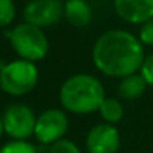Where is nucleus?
<instances>
[{
	"instance_id": "obj_17",
	"label": "nucleus",
	"mask_w": 153,
	"mask_h": 153,
	"mask_svg": "<svg viewBox=\"0 0 153 153\" xmlns=\"http://www.w3.org/2000/svg\"><path fill=\"white\" fill-rule=\"evenodd\" d=\"M140 42L143 45L153 46V18L146 21L140 30Z\"/></svg>"
},
{
	"instance_id": "obj_15",
	"label": "nucleus",
	"mask_w": 153,
	"mask_h": 153,
	"mask_svg": "<svg viewBox=\"0 0 153 153\" xmlns=\"http://www.w3.org/2000/svg\"><path fill=\"white\" fill-rule=\"evenodd\" d=\"M49 153H82V152L73 141L61 138V140L55 141L53 144H51Z\"/></svg>"
},
{
	"instance_id": "obj_18",
	"label": "nucleus",
	"mask_w": 153,
	"mask_h": 153,
	"mask_svg": "<svg viewBox=\"0 0 153 153\" xmlns=\"http://www.w3.org/2000/svg\"><path fill=\"white\" fill-rule=\"evenodd\" d=\"M3 131H4V126H3V117L0 116V137L3 135Z\"/></svg>"
},
{
	"instance_id": "obj_8",
	"label": "nucleus",
	"mask_w": 153,
	"mask_h": 153,
	"mask_svg": "<svg viewBox=\"0 0 153 153\" xmlns=\"http://www.w3.org/2000/svg\"><path fill=\"white\" fill-rule=\"evenodd\" d=\"M120 147V134L113 123H98L86 135L89 153H116Z\"/></svg>"
},
{
	"instance_id": "obj_3",
	"label": "nucleus",
	"mask_w": 153,
	"mask_h": 153,
	"mask_svg": "<svg viewBox=\"0 0 153 153\" xmlns=\"http://www.w3.org/2000/svg\"><path fill=\"white\" fill-rule=\"evenodd\" d=\"M10 40L12 49L22 59L40 61L49 52V40L43 30L30 22H22L15 25L10 31L6 33Z\"/></svg>"
},
{
	"instance_id": "obj_14",
	"label": "nucleus",
	"mask_w": 153,
	"mask_h": 153,
	"mask_svg": "<svg viewBox=\"0 0 153 153\" xmlns=\"http://www.w3.org/2000/svg\"><path fill=\"white\" fill-rule=\"evenodd\" d=\"M16 16V7L13 0H0V27H7Z\"/></svg>"
},
{
	"instance_id": "obj_7",
	"label": "nucleus",
	"mask_w": 153,
	"mask_h": 153,
	"mask_svg": "<svg viewBox=\"0 0 153 153\" xmlns=\"http://www.w3.org/2000/svg\"><path fill=\"white\" fill-rule=\"evenodd\" d=\"M68 129L67 114L59 108L45 110L36 120L34 135L43 144H53L61 140Z\"/></svg>"
},
{
	"instance_id": "obj_20",
	"label": "nucleus",
	"mask_w": 153,
	"mask_h": 153,
	"mask_svg": "<svg viewBox=\"0 0 153 153\" xmlns=\"http://www.w3.org/2000/svg\"><path fill=\"white\" fill-rule=\"evenodd\" d=\"M0 91H1V85H0Z\"/></svg>"
},
{
	"instance_id": "obj_10",
	"label": "nucleus",
	"mask_w": 153,
	"mask_h": 153,
	"mask_svg": "<svg viewBox=\"0 0 153 153\" xmlns=\"http://www.w3.org/2000/svg\"><path fill=\"white\" fill-rule=\"evenodd\" d=\"M64 18L73 27H85L92 19V9L86 0H64Z\"/></svg>"
},
{
	"instance_id": "obj_1",
	"label": "nucleus",
	"mask_w": 153,
	"mask_h": 153,
	"mask_svg": "<svg viewBox=\"0 0 153 153\" xmlns=\"http://www.w3.org/2000/svg\"><path fill=\"white\" fill-rule=\"evenodd\" d=\"M144 49L140 39L126 30L102 33L92 48L94 65L110 77H125L140 70L144 61Z\"/></svg>"
},
{
	"instance_id": "obj_6",
	"label": "nucleus",
	"mask_w": 153,
	"mask_h": 153,
	"mask_svg": "<svg viewBox=\"0 0 153 153\" xmlns=\"http://www.w3.org/2000/svg\"><path fill=\"white\" fill-rule=\"evenodd\" d=\"M22 16L25 22L40 28L52 27L64 16L62 0H30L22 10Z\"/></svg>"
},
{
	"instance_id": "obj_5",
	"label": "nucleus",
	"mask_w": 153,
	"mask_h": 153,
	"mask_svg": "<svg viewBox=\"0 0 153 153\" xmlns=\"http://www.w3.org/2000/svg\"><path fill=\"white\" fill-rule=\"evenodd\" d=\"M3 126L4 132L13 140H27L34 134L36 128V114L25 104H12L3 113Z\"/></svg>"
},
{
	"instance_id": "obj_9",
	"label": "nucleus",
	"mask_w": 153,
	"mask_h": 153,
	"mask_svg": "<svg viewBox=\"0 0 153 153\" xmlns=\"http://www.w3.org/2000/svg\"><path fill=\"white\" fill-rule=\"evenodd\" d=\"M116 13L129 24H144L153 18V0H113Z\"/></svg>"
},
{
	"instance_id": "obj_13",
	"label": "nucleus",
	"mask_w": 153,
	"mask_h": 153,
	"mask_svg": "<svg viewBox=\"0 0 153 153\" xmlns=\"http://www.w3.org/2000/svg\"><path fill=\"white\" fill-rule=\"evenodd\" d=\"M0 153H39L36 146L25 141V140H13L6 143L1 149Z\"/></svg>"
},
{
	"instance_id": "obj_2",
	"label": "nucleus",
	"mask_w": 153,
	"mask_h": 153,
	"mask_svg": "<svg viewBox=\"0 0 153 153\" xmlns=\"http://www.w3.org/2000/svg\"><path fill=\"white\" fill-rule=\"evenodd\" d=\"M105 98L101 82L91 74L79 73L70 76L59 89V102L74 114L97 111Z\"/></svg>"
},
{
	"instance_id": "obj_19",
	"label": "nucleus",
	"mask_w": 153,
	"mask_h": 153,
	"mask_svg": "<svg viewBox=\"0 0 153 153\" xmlns=\"http://www.w3.org/2000/svg\"><path fill=\"white\" fill-rule=\"evenodd\" d=\"M4 65H6V62H4L3 59H0V71H1V70L4 68Z\"/></svg>"
},
{
	"instance_id": "obj_12",
	"label": "nucleus",
	"mask_w": 153,
	"mask_h": 153,
	"mask_svg": "<svg viewBox=\"0 0 153 153\" xmlns=\"http://www.w3.org/2000/svg\"><path fill=\"white\" fill-rule=\"evenodd\" d=\"M101 117L107 123H117L123 117V105L117 98H104L98 108Z\"/></svg>"
},
{
	"instance_id": "obj_11",
	"label": "nucleus",
	"mask_w": 153,
	"mask_h": 153,
	"mask_svg": "<svg viewBox=\"0 0 153 153\" xmlns=\"http://www.w3.org/2000/svg\"><path fill=\"white\" fill-rule=\"evenodd\" d=\"M146 80L141 74H137V73H132L129 76H125L122 77L117 89H119V95L125 100H137L140 98L144 91H146Z\"/></svg>"
},
{
	"instance_id": "obj_16",
	"label": "nucleus",
	"mask_w": 153,
	"mask_h": 153,
	"mask_svg": "<svg viewBox=\"0 0 153 153\" xmlns=\"http://www.w3.org/2000/svg\"><path fill=\"white\" fill-rule=\"evenodd\" d=\"M140 74L144 77L147 85L153 86V53L144 58V61L140 67Z\"/></svg>"
},
{
	"instance_id": "obj_4",
	"label": "nucleus",
	"mask_w": 153,
	"mask_h": 153,
	"mask_svg": "<svg viewBox=\"0 0 153 153\" xmlns=\"http://www.w3.org/2000/svg\"><path fill=\"white\" fill-rule=\"evenodd\" d=\"M39 82V70L33 61L15 59L4 65L0 71V85L9 95L21 97L31 92Z\"/></svg>"
}]
</instances>
